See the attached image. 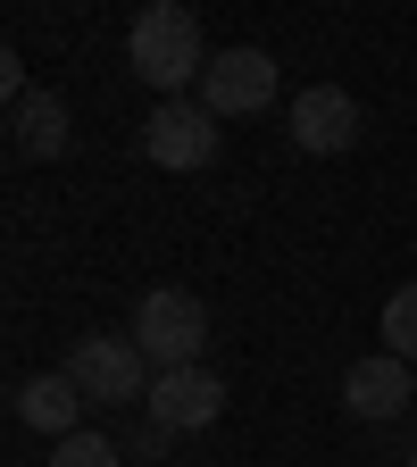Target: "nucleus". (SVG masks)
I'll return each mask as SVG.
<instances>
[{
	"label": "nucleus",
	"mask_w": 417,
	"mask_h": 467,
	"mask_svg": "<svg viewBox=\"0 0 417 467\" xmlns=\"http://www.w3.org/2000/svg\"><path fill=\"white\" fill-rule=\"evenodd\" d=\"M126 67L159 92V100H184V84L209 76V42H201V17L184 0H151L126 34Z\"/></svg>",
	"instance_id": "f257e3e1"
},
{
	"label": "nucleus",
	"mask_w": 417,
	"mask_h": 467,
	"mask_svg": "<svg viewBox=\"0 0 417 467\" xmlns=\"http://www.w3.org/2000/svg\"><path fill=\"white\" fill-rule=\"evenodd\" d=\"M9 134H17V159H68V100L58 92H26L9 109Z\"/></svg>",
	"instance_id": "9d476101"
},
{
	"label": "nucleus",
	"mask_w": 417,
	"mask_h": 467,
	"mask_svg": "<svg viewBox=\"0 0 417 467\" xmlns=\"http://www.w3.org/2000/svg\"><path fill=\"white\" fill-rule=\"evenodd\" d=\"M217 126H225V117H209L201 100H159L142 117V159L151 167H175V175H184V167H209L217 159Z\"/></svg>",
	"instance_id": "20e7f679"
},
{
	"label": "nucleus",
	"mask_w": 417,
	"mask_h": 467,
	"mask_svg": "<svg viewBox=\"0 0 417 467\" xmlns=\"http://www.w3.org/2000/svg\"><path fill=\"white\" fill-rule=\"evenodd\" d=\"M384 350L417 368V284H401L392 301H384Z\"/></svg>",
	"instance_id": "9b49d317"
},
{
	"label": "nucleus",
	"mask_w": 417,
	"mask_h": 467,
	"mask_svg": "<svg viewBox=\"0 0 417 467\" xmlns=\"http://www.w3.org/2000/svg\"><path fill=\"white\" fill-rule=\"evenodd\" d=\"M267 100H276V58L267 50L243 42V50H217L209 58V76H201V109L209 117H259Z\"/></svg>",
	"instance_id": "423d86ee"
},
{
	"label": "nucleus",
	"mask_w": 417,
	"mask_h": 467,
	"mask_svg": "<svg viewBox=\"0 0 417 467\" xmlns=\"http://www.w3.org/2000/svg\"><path fill=\"white\" fill-rule=\"evenodd\" d=\"M409 467H417V442H409Z\"/></svg>",
	"instance_id": "ddd939ff"
},
{
	"label": "nucleus",
	"mask_w": 417,
	"mask_h": 467,
	"mask_svg": "<svg viewBox=\"0 0 417 467\" xmlns=\"http://www.w3.org/2000/svg\"><path fill=\"white\" fill-rule=\"evenodd\" d=\"M409 400H417V384H409V359H392V350H376V359H360L342 376V409L368 426H392Z\"/></svg>",
	"instance_id": "6e6552de"
},
{
	"label": "nucleus",
	"mask_w": 417,
	"mask_h": 467,
	"mask_svg": "<svg viewBox=\"0 0 417 467\" xmlns=\"http://www.w3.org/2000/svg\"><path fill=\"white\" fill-rule=\"evenodd\" d=\"M217 418H225V376H209V368H167L142 400V426H159V434H201Z\"/></svg>",
	"instance_id": "39448f33"
},
{
	"label": "nucleus",
	"mask_w": 417,
	"mask_h": 467,
	"mask_svg": "<svg viewBox=\"0 0 417 467\" xmlns=\"http://www.w3.org/2000/svg\"><path fill=\"white\" fill-rule=\"evenodd\" d=\"M292 142H301L309 159H334L360 142V100H350L342 84H309L301 100H292Z\"/></svg>",
	"instance_id": "0eeeda50"
},
{
	"label": "nucleus",
	"mask_w": 417,
	"mask_h": 467,
	"mask_svg": "<svg viewBox=\"0 0 417 467\" xmlns=\"http://www.w3.org/2000/svg\"><path fill=\"white\" fill-rule=\"evenodd\" d=\"M68 376L84 400H151V384H159V368L134 350V334H84L68 350Z\"/></svg>",
	"instance_id": "7ed1b4c3"
},
{
	"label": "nucleus",
	"mask_w": 417,
	"mask_h": 467,
	"mask_svg": "<svg viewBox=\"0 0 417 467\" xmlns=\"http://www.w3.org/2000/svg\"><path fill=\"white\" fill-rule=\"evenodd\" d=\"M50 467H126V459H117V442L109 434H68V442H50Z\"/></svg>",
	"instance_id": "f8f14e48"
},
{
	"label": "nucleus",
	"mask_w": 417,
	"mask_h": 467,
	"mask_svg": "<svg viewBox=\"0 0 417 467\" xmlns=\"http://www.w3.org/2000/svg\"><path fill=\"white\" fill-rule=\"evenodd\" d=\"M134 350L167 376V368H201V350H209V309L193 301L184 284H159L142 292V309H134Z\"/></svg>",
	"instance_id": "f03ea898"
},
{
	"label": "nucleus",
	"mask_w": 417,
	"mask_h": 467,
	"mask_svg": "<svg viewBox=\"0 0 417 467\" xmlns=\"http://www.w3.org/2000/svg\"><path fill=\"white\" fill-rule=\"evenodd\" d=\"M84 392H76V376L58 368V376H26L17 384V426H34V434H50V442H68V434H84Z\"/></svg>",
	"instance_id": "1a4fd4ad"
}]
</instances>
